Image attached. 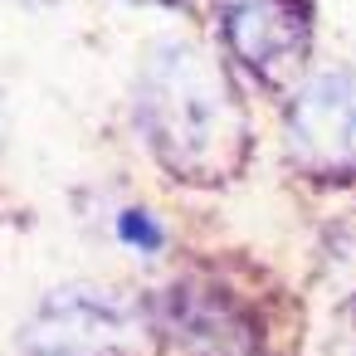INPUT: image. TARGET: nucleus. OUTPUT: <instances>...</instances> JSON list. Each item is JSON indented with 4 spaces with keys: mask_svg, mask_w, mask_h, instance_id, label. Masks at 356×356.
Instances as JSON below:
<instances>
[{
    "mask_svg": "<svg viewBox=\"0 0 356 356\" xmlns=\"http://www.w3.org/2000/svg\"><path fill=\"white\" fill-rule=\"evenodd\" d=\"M137 127L156 161L191 186H220L244 161V108L225 69L195 44H156L137 74Z\"/></svg>",
    "mask_w": 356,
    "mask_h": 356,
    "instance_id": "nucleus-1",
    "label": "nucleus"
},
{
    "mask_svg": "<svg viewBox=\"0 0 356 356\" xmlns=\"http://www.w3.org/2000/svg\"><path fill=\"white\" fill-rule=\"evenodd\" d=\"M137 312L103 288H59L20 327L25 356H137Z\"/></svg>",
    "mask_w": 356,
    "mask_h": 356,
    "instance_id": "nucleus-2",
    "label": "nucleus"
},
{
    "mask_svg": "<svg viewBox=\"0 0 356 356\" xmlns=\"http://www.w3.org/2000/svg\"><path fill=\"white\" fill-rule=\"evenodd\" d=\"M152 322L176 356H264L254 312L210 278H176L166 293H156Z\"/></svg>",
    "mask_w": 356,
    "mask_h": 356,
    "instance_id": "nucleus-3",
    "label": "nucleus"
},
{
    "mask_svg": "<svg viewBox=\"0 0 356 356\" xmlns=\"http://www.w3.org/2000/svg\"><path fill=\"white\" fill-rule=\"evenodd\" d=\"M288 152L307 176H356V69L317 74L288 108Z\"/></svg>",
    "mask_w": 356,
    "mask_h": 356,
    "instance_id": "nucleus-4",
    "label": "nucleus"
},
{
    "mask_svg": "<svg viewBox=\"0 0 356 356\" xmlns=\"http://www.w3.org/2000/svg\"><path fill=\"white\" fill-rule=\"evenodd\" d=\"M220 30L229 54L264 83L293 79L307 54V15L298 0H220Z\"/></svg>",
    "mask_w": 356,
    "mask_h": 356,
    "instance_id": "nucleus-5",
    "label": "nucleus"
},
{
    "mask_svg": "<svg viewBox=\"0 0 356 356\" xmlns=\"http://www.w3.org/2000/svg\"><path fill=\"white\" fill-rule=\"evenodd\" d=\"M122 234H127L132 244H147V249L161 244V229L152 225V215H122Z\"/></svg>",
    "mask_w": 356,
    "mask_h": 356,
    "instance_id": "nucleus-6",
    "label": "nucleus"
},
{
    "mask_svg": "<svg viewBox=\"0 0 356 356\" xmlns=\"http://www.w3.org/2000/svg\"><path fill=\"white\" fill-rule=\"evenodd\" d=\"M332 356H356V302L341 312V327L332 337Z\"/></svg>",
    "mask_w": 356,
    "mask_h": 356,
    "instance_id": "nucleus-7",
    "label": "nucleus"
}]
</instances>
